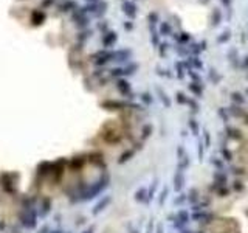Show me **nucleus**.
Instances as JSON below:
<instances>
[{
  "label": "nucleus",
  "instance_id": "1",
  "mask_svg": "<svg viewBox=\"0 0 248 233\" xmlns=\"http://www.w3.org/2000/svg\"><path fill=\"white\" fill-rule=\"evenodd\" d=\"M73 20H74V23H76L78 27H87L88 25V17H85V13L82 11V8H79V10H76L73 13Z\"/></svg>",
  "mask_w": 248,
  "mask_h": 233
},
{
  "label": "nucleus",
  "instance_id": "2",
  "mask_svg": "<svg viewBox=\"0 0 248 233\" xmlns=\"http://www.w3.org/2000/svg\"><path fill=\"white\" fill-rule=\"evenodd\" d=\"M122 13L129 19H133L137 16V5L133 2H130V0H124L122 2Z\"/></svg>",
  "mask_w": 248,
  "mask_h": 233
},
{
  "label": "nucleus",
  "instance_id": "3",
  "mask_svg": "<svg viewBox=\"0 0 248 233\" xmlns=\"http://www.w3.org/2000/svg\"><path fill=\"white\" fill-rule=\"evenodd\" d=\"M118 40V34L115 31H109L103 36V45L106 47V48H110L112 45H115V42Z\"/></svg>",
  "mask_w": 248,
  "mask_h": 233
},
{
  "label": "nucleus",
  "instance_id": "4",
  "mask_svg": "<svg viewBox=\"0 0 248 233\" xmlns=\"http://www.w3.org/2000/svg\"><path fill=\"white\" fill-rule=\"evenodd\" d=\"M116 87H118V90L122 93V95H132L130 93V84L127 82V81H124V79H118V82H116Z\"/></svg>",
  "mask_w": 248,
  "mask_h": 233
},
{
  "label": "nucleus",
  "instance_id": "5",
  "mask_svg": "<svg viewBox=\"0 0 248 233\" xmlns=\"http://www.w3.org/2000/svg\"><path fill=\"white\" fill-rule=\"evenodd\" d=\"M130 55H132V52H130V50H118V52H115L113 61H119V62H122V61H127V59L130 58Z\"/></svg>",
  "mask_w": 248,
  "mask_h": 233
},
{
  "label": "nucleus",
  "instance_id": "6",
  "mask_svg": "<svg viewBox=\"0 0 248 233\" xmlns=\"http://www.w3.org/2000/svg\"><path fill=\"white\" fill-rule=\"evenodd\" d=\"M188 48L194 53V55H198V53H202L205 48H206V42H198V44H192L191 47H188Z\"/></svg>",
  "mask_w": 248,
  "mask_h": 233
},
{
  "label": "nucleus",
  "instance_id": "7",
  "mask_svg": "<svg viewBox=\"0 0 248 233\" xmlns=\"http://www.w3.org/2000/svg\"><path fill=\"white\" fill-rule=\"evenodd\" d=\"M160 34H161V36H169V34H172V27H171L169 22H163L161 25H160Z\"/></svg>",
  "mask_w": 248,
  "mask_h": 233
},
{
  "label": "nucleus",
  "instance_id": "8",
  "mask_svg": "<svg viewBox=\"0 0 248 233\" xmlns=\"http://www.w3.org/2000/svg\"><path fill=\"white\" fill-rule=\"evenodd\" d=\"M149 27H151V42H152V45L154 47H157L158 44H160V34L157 33V30H155V27L154 25H149Z\"/></svg>",
  "mask_w": 248,
  "mask_h": 233
},
{
  "label": "nucleus",
  "instance_id": "9",
  "mask_svg": "<svg viewBox=\"0 0 248 233\" xmlns=\"http://www.w3.org/2000/svg\"><path fill=\"white\" fill-rule=\"evenodd\" d=\"M189 90L194 92L197 97H202V93H203V87H202V84H197V82H191V84H189Z\"/></svg>",
  "mask_w": 248,
  "mask_h": 233
},
{
  "label": "nucleus",
  "instance_id": "10",
  "mask_svg": "<svg viewBox=\"0 0 248 233\" xmlns=\"http://www.w3.org/2000/svg\"><path fill=\"white\" fill-rule=\"evenodd\" d=\"M220 20H222V13H220V10L214 8V11H212V22H211V25H212V27H217L219 23H220Z\"/></svg>",
  "mask_w": 248,
  "mask_h": 233
},
{
  "label": "nucleus",
  "instance_id": "11",
  "mask_svg": "<svg viewBox=\"0 0 248 233\" xmlns=\"http://www.w3.org/2000/svg\"><path fill=\"white\" fill-rule=\"evenodd\" d=\"M175 40H178L180 44H185V42H189L191 40V34L189 33H180V34H174Z\"/></svg>",
  "mask_w": 248,
  "mask_h": 233
},
{
  "label": "nucleus",
  "instance_id": "12",
  "mask_svg": "<svg viewBox=\"0 0 248 233\" xmlns=\"http://www.w3.org/2000/svg\"><path fill=\"white\" fill-rule=\"evenodd\" d=\"M227 132H230V134H228V137H231V138H236V140L242 138V132H240V131H237V129H234V128H228V129H227Z\"/></svg>",
  "mask_w": 248,
  "mask_h": 233
},
{
  "label": "nucleus",
  "instance_id": "13",
  "mask_svg": "<svg viewBox=\"0 0 248 233\" xmlns=\"http://www.w3.org/2000/svg\"><path fill=\"white\" fill-rule=\"evenodd\" d=\"M182 185H183V171L180 170L175 176V190H180Z\"/></svg>",
  "mask_w": 248,
  "mask_h": 233
},
{
  "label": "nucleus",
  "instance_id": "14",
  "mask_svg": "<svg viewBox=\"0 0 248 233\" xmlns=\"http://www.w3.org/2000/svg\"><path fill=\"white\" fill-rule=\"evenodd\" d=\"M230 37H231V31L230 30H225V31H223L222 33V36H219V42L220 44H223V42H227V40H230Z\"/></svg>",
  "mask_w": 248,
  "mask_h": 233
},
{
  "label": "nucleus",
  "instance_id": "15",
  "mask_svg": "<svg viewBox=\"0 0 248 233\" xmlns=\"http://www.w3.org/2000/svg\"><path fill=\"white\" fill-rule=\"evenodd\" d=\"M70 8H76V2H71V0H70V2H67V3L59 6L61 11H70Z\"/></svg>",
  "mask_w": 248,
  "mask_h": 233
},
{
  "label": "nucleus",
  "instance_id": "16",
  "mask_svg": "<svg viewBox=\"0 0 248 233\" xmlns=\"http://www.w3.org/2000/svg\"><path fill=\"white\" fill-rule=\"evenodd\" d=\"M188 59H189L188 62H191V64H192L195 68H202V67H203V64H202L200 61H198V58H197V56H191V58H188Z\"/></svg>",
  "mask_w": 248,
  "mask_h": 233
},
{
  "label": "nucleus",
  "instance_id": "17",
  "mask_svg": "<svg viewBox=\"0 0 248 233\" xmlns=\"http://www.w3.org/2000/svg\"><path fill=\"white\" fill-rule=\"evenodd\" d=\"M231 98H233L236 103H239V104H242V103L245 101V98L242 97V93H239V92H233V93H231Z\"/></svg>",
  "mask_w": 248,
  "mask_h": 233
},
{
  "label": "nucleus",
  "instance_id": "18",
  "mask_svg": "<svg viewBox=\"0 0 248 233\" xmlns=\"http://www.w3.org/2000/svg\"><path fill=\"white\" fill-rule=\"evenodd\" d=\"M175 68H177V72H178V75H177V76L182 79V78L185 76V72H183V62H180V61H178V62H175Z\"/></svg>",
  "mask_w": 248,
  "mask_h": 233
},
{
  "label": "nucleus",
  "instance_id": "19",
  "mask_svg": "<svg viewBox=\"0 0 248 233\" xmlns=\"http://www.w3.org/2000/svg\"><path fill=\"white\" fill-rule=\"evenodd\" d=\"M157 20H158V14H157L155 11H154V13H151V14H149V25H154V27H155Z\"/></svg>",
  "mask_w": 248,
  "mask_h": 233
},
{
  "label": "nucleus",
  "instance_id": "20",
  "mask_svg": "<svg viewBox=\"0 0 248 233\" xmlns=\"http://www.w3.org/2000/svg\"><path fill=\"white\" fill-rule=\"evenodd\" d=\"M137 64H132V65H129V67H126L124 68V75H133L135 73V70H137Z\"/></svg>",
  "mask_w": 248,
  "mask_h": 233
},
{
  "label": "nucleus",
  "instance_id": "21",
  "mask_svg": "<svg viewBox=\"0 0 248 233\" xmlns=\"http://www.w3.org/2000/svg\"><path fill=\"white\" fill-rule=\"evenodd\" d=\"M177 101L180 103V104H185V103H188V98H185V93H182V92H178L177 93Z\"/></svg>",
  "mask_w": 248,
  "mask_h": 233
},
{
  "label": "nucleus",
  "instance_id": "22",
  "mask_svg": "<svg viewBox=\"0 0 248 233\" xmlns=\"http://www.w3.org/2000/svg\"><path fill=\"white\" fill-rule=\"evenodd\" d=\"M90 36H92V30H87V31H82V33L78 36V39H79V40H84V39H88Z\"/></svg>",
  "mask_w": 248,
  "mask_h": 233
},
{
  "label": "nucleus",
  "instance_id": "23",
  "mask_svg": "<svg viewBox=\"0 0 248 233\" xmlns=\"http://www.w3.org/2000/svg\"><path fill=\"white\" fill-rule=\"evenodd\" d=\"M160 95H161V101L166 104V107H171V100L167 98V95H166V93H163V92L160 90Z\"/></svg>",
  "mask_w": 248,
  "mask_h": 233
},
{
  "label": "nucleus",
  "instance_id": "24",
  "mask_svg": "<svg viewBox=\"0 0 248 233\" xmlns=\"http://www.w3.org/2000/svg\"><path fill=\"white\" fill-rule=\"evenodd\" d=\"M110 75L112 76H121V75H124V70L122 68H113V70H110Z\"/></svg>",
  "mask_w": 248,
  "mask_h": 233
},
{
  "label": "nucleus",
  "instance_id": "25",
  "mask_svg": "<svg viewBox=\"0 0 248 233\" xmlns=\"http://www.w3.org/2000/svg\"><path fill=\"white\" fill-rule=\"evenodd\" d=\"M141 100H143L146 104H151V103H152V98H151V95H149V93H143V95H141Z\"/></svg>",
  "mask_w": 248,
  "mask_h": 233
},
{
  "label": "nucleus",
  "instance_id": "26",
  "mask_svg": "<svg viewBox=\"0 0 248 233\" xmlns=\"http://www.w3.org/2000/svg\"><path fill=\"white\" fill-rule=\"evenodd\" d=\"M189 126H191L192 132H194V134H197V131H198V126H197V123H195V120H194V118H191V120H189Z\"/></svg>",
  "mask_w": 248,
  "mask_h": 233
},
{
  "label": "nucleus",
  "instance_id": "27",
  "mask_svg": "<svg viewBox=\"0 0 248 233\" xmlns=\"http://www.w3.org/2000/svg\"><path fill=\"white\" fill-rule=\"evenodd\" d=\"M144 193H146L144 188H143L141 191H137V201H143V199H144Z\"/></svg>",
  "mask_w": 248,
  "mask_h": 233
},
{
  "label": "nucleus",
  "instance_id": "28",
  "mask_svg": "<svg viewBox=\"0 0 248 233\" xmlns=\"http://www.w3.org/2000/svg\"><path fill=\"white\" fill-rule=\"evenodd\" d=\"M160 47H161V48H160V55H161V56H164V53H166V50H167L169 44H161Z\"/></svg>",
  "mask_w": 248,
  "mask_h": 233
},
{
  "label": "nucleus",
  "instance_id": "29",
  "mask_svg": "<svg viewBox=\"0 0 248 233\" xmlns=\"http://www.w3.org/2000/svg\"><path fill=\"white\" fill-rule=\"evenodd\" d=\"M223 155H225V160H231V152L230 151L223 149Z\"/></svg>",
  "mask_w": 248,
  "mask_h": 233
},
{
  "label": "nucleus",
  "instance_id": "30",
  "mask_svg": "<svg viewBox=\"0 0 248 233\" xmlns=\"http://www.w3.org/2000/svg\"><path fill=\"white\" fill-rule=\"evenodd\" d=\"M124 28H126V30H132V28H133L132 22H126V23H124Z\"/></svg>",
  "mask_w": 248,
  "mask_h": 233
},
{
  "label": "nucleus",
  "instance_id": "31",
  "mask_svg": "<svg viewBox=\"0 0 248 233\" xmlns=\"http://www.w3.org/2000/svg\"><path fill=\"white\" fill-rule=\"evenodd\" d=\"M222 3L227 5V6H230V5H231V0H222Z\"/></svg>",
  "mask_w": 248,
  "mask_h": 233
},
{
  "label": "nucleus",
  "instance_id": "32",
  "mask_svg": "<svg viewBox=\"0 0 248 233\" xmlns=\"http://www.w3.org/2000/svg\"><path fill=\"white\" fill-rule=\"evenodd\" d=\"M87 2H90V3H96V2H99V0H87Z\"/></svg>",
  "mask_w": 248,
  "mask_h": 233
},
{
  "label": "nucleus",
  "instance_id": "33",
  "mask_svg": "<svg viewBox=\"0 0 248 233\" xmlns=\"http://www.w3.org/2000/svg\"><path fill=\"white\" fill-rule=\"evenodd\" d=\"M245 123L248 124V115H245Z\"/></svg>",
  "mask_w": 248,
  "mask_h": 233
},
{
  "label": "nucleus",
  "instance_id": "34",
  "mask_svg": "<svg viewBox=\"0 0 248 233\" xmlns=\"http://www.w3.org/2000/svg\"><path fill=\"white\" fill-rule=\"evenodd\" d=\"M245 59H246V61H245V65H248V56H246Z\"/></svg>",
  "mask_w": 248,
  "mask_h": 233
},
{
  "label": "nucleus",
  "instance_id": "35",
  "mask_svg": "<svg viewBox=\"0 0 248 233\" xmlns=\"http://www.w3.org/2000/svg\"><path fill=\"white\" fill-rule=\"evenodd\" d=\"M157 233H161V227H158V231Z\"/></svg>",
  "mask_w": 248,
  "mask_h": 233
}]
</instances>
